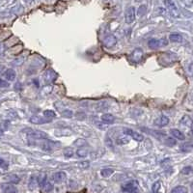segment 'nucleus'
<instances>
[{"mask_svg": "<svg viewBox=\"0 0 193 193\" xmlns=\"http://www.w3.org/2000/svg\"><path fill=\"white\" fill-rule=\"evenodd\" d=\"M45 81L48 84H51V83H54L56 81V79L58 77V75L56 74V71L52 69H47L45 72H44V75H43Z\"/></svg>", "mask_w": 193, "mask_h": 193, "instance_id": "nucleus-2", "label": "nucleus"}, {"mask_svg": "<svg viewBox=\"0 0 193 193\" xmlns=\"http://www.w3.org/2000/svg\"><path fill=\"white\" fill-rule=\"evenodd\" d=\"M89 165H90V162L89 161H81V162L78 163V166L80 168H83V169L88 168V167H89Z\"/></svg>", "mask_w": 193, "mask_h": 193, "instance_id": "nucleus-41", "label": "nucleus"}, {"mask_svg": "<svg viewBox=\"0 0 193 193\" xmlns=\"http://www.w3.org/2000/svg\"><path fill=\"white\" fill-rule=\"evenodd\" d=\"M39 184L38 182V179H36L35 177H31V179L29 181V184H28V187L31 190H33L37 187V186Z\"/></svg>", "mask_w": 193, "mask_h": 193, "instance_id": "nucleus-27", "label": "nucleus"}, {"mask_svg": "<svg viewBox=\"0 0 193 193\" xmlns=\"http://www.w3.org/2000/svg\"><path fill=\"white\" fill-rule=\"evenodd\" d=\"M193 149V143L191 142H186L181 145V151L182 152H190L191 150Z\"/></svg>", "mask_w": 193, "mask_h": 193, "instance_id": "nucleus-21", "label": "nucleus"}, {"mask_svg": "<svg viewBox=\"0 0 193 193\" xmlns=\"http://www.w3.org/2000/svg\"><path fill=\"white\" fill-rule=\"evenodd\" d=\"M47 182V177H46V174L45 173H41L38 178V182H39V186L40 187H43L44 184Z\"/></svg>", "mask_w": 193, "mask_h": 193, "instance_id": "nucleus-26", "label": "nucleus"}, {"mask_svg": "<svg viewBox=\"0 0 193 193\" xmlns=\"http://www.w3.org/2000/svg\"><path fill=\"white\" fill-rule=\"evenodd\" d=\"M171 193H188V189L183 186H178L171 190Z\"/></svg>", "mask_w": 193, "mask_h": 193, "instance_id": "nucleus-23", "label": "nucleus"}, {"mask_svg": "<svg viewBox=\"0 0 193 193\" xmlns=\"http://www.w3.org/2000/svg\"><path fill=\"white\" fill-rule=\"evenodd\" d=\"M42 189H43V191L45 192V193H49V192H51L52 190H53V184L50 182H46L44 186L42 187Z\"/></svg>", "mask_w": 193, "mask_h": 193, "instance_id": "nucleus-25", "label": "nucleus"}, {"mask_svg": "<svg viewBox=\"0 0 193 193\" xmlns=\"http://www.w3.org/2000/svg\"><path fill=\"white\" fill-rule=\"evenodd\" d=\"M181 1L186 5V6H187V7H190V6H192V4H193V0H181Z\"/></svg>", "mask_w": 193, "mask_h": 193, "instance_id": "nucleus-42", "label": "nucleus"}, {"mask_svg": "<svg viewBox=\"0 0 193 193\" xmlns=\"http://www.w3.org/2000/svg\"><path fill=\"white\" fill-rule=\"evenodd\" d=\"M143 55H144L143 50L141 49V48L137 47V48H135V49L133 50V52H132V54H131V59H132V61H133L134 63L138 64V63L142 60Z\"/></svg>", "mask_w": 193, "mask_h": 193, "instance_id": "nucleus-11", "label": "nucleus"}, {"mask_svg": "<svg viewBox=\"0 0 193 193\" xmlns=\"http://www.w3.org/2000/svg\"><path fill=\"white\" fill-rule=\"evenodd\" d=\"M115 120H116L115 116L110 113H105L101 116V121L105 124H113L115 122Z\"/></svg>", "mask_w": 193, "mask_h": 193, "instance_id": "nucleus-16", "label": "nucleus"}, {"mask_svg": "<svg viewBox=\"0 0 193 193\" xmlns=\"http://www.w3.org/2000/svg\"><path fill=\"white\" fill-rule=\"evenodd\" d=\"M26 132V134L28 135L29 138H33V139H45L47 137V135L45 132L41 131H36V130H30V128H27V130L24 131Z\"/></svg>", "mask_w": 193, "mask_h": 193, "instance_id": "nucleus-3", "label": "nucleus"}, {"mask_svg": "<svg viewBox=\"0 0 193 193\" xmlns=\"http://www.w3.org/2000/svg\"><path fill=\"white\" fill-rule=\"evenodd\" d=\"M10 86V83L6 81V80L0 78V88H8Z\"/></svg>", "mask_w": 193, "mask_h": 193, "instance_id": "nucleus-40", "label": "nucleus"}, {"mask_svg": "<svg viewBox=\"0 0 193 193\" xmlns=\"http://www.w3.org/2000/svg\"><path fill=\"white\" fill-rule=\"evenodd\" d=\"M44 117L47 118V119H49V120H52L53 118L56 117V113L51 110V109H48V110H45L44 111Z\"/></svg>", "mask_w": 193, "mask_h": 193, "instance_id": "nucleus-28", "label": "nucleus"}, {"mask_svg": "<svg viewBox=\"0 0 193 193\" xmlns=\"http://www.w3.org/2000/svg\"><path fill=\"white\" fill-rule=\"evenodd\" d=\"M159 41H160V45L161 46H164V45H168V41L166 39H161V40H159Z\"/></svg>", "mask_w": 193, "mask_h": 193, "instance_id": "nucleus-44", "label": "nucleus"}, {"mask_svg": "<svg viewBox=\"0 0 193 193\" xmlns=\"http://www.w3.org/2000/svg\"><path fill=\"white\" fill-rule=\"evenodd\" d=\"M190 134L193 136V128H192V130H191V131H190Z\"/></svg>", "mask_w": 193, "mask_h": 193, "instance_id": "nucleus-49", "label": "nucleus"}, {"mask_svg": "<svg viewBox=\"0 0 193 193\" xmlns=\"http://www.w3.org/2000/svg\"><path fill=\"white\" fill-rule=\"evenodd\" d=\"M180 124L183 127H191L193 126V120L190 118V116L188 115H183L182 118L180 121Z\"/></svg>", "mask_w": 193, "mask_h": 193, "instance_id": "nucleus-14", "label": "nucleus"}, {"mask_svg": "<svg viewBox=\"0 0 193 193\" xmlns=\"http://www.w3.org/2000/svg\"><path fill=\"white\" fill-rule=\"evenodd\" d=\"M163 3L173 18L178 19L180 17V12L178 10V8H177V6L175 5V3L172 0H163Z\"/></svg>", "mask_w": 193, "mask_h": 193, "instance_id": "nucleus-1", "label": "nucleus"}, {"mask_svg": "<svg viewBox=\"0 0 193 193\" xmlns=\"http://www.w3.org/2000/svg\"><path fill=\"white\" fill-rule=\"evenodd\" d=\"M155 124L157 127H165L169 124V118L162 115V116H160V117H158L155 120Z\"/></svg>", "mask_w": 193, "mask_h": 193, "instance_id": "nucleus-13", "label": "nucleus"}, {"mask_svg": "<svg viewBox=\"0 0 193 193\" xmlns=\"http://www.w3.org/2000/svg\"><path fill=\"white\" fill-rule=\"evenodd\" d=\"M128 142H130V139H128L127 137H125V136H123V137H119V138H117V144H119V145L127 144Z\"/></svg>", "mask_w": 193, "mask_h": 193, "instance_id": "nucleus-36", "label": "nucleus"}, {"mask_svg": "<svg viewBox=\"0 0 193 193\" xmlns=\"http://www.w3.org/2000/svg\"><path fill=\"white\" fill-rule=\"evenodd\" d=\"M122 189H123V191L127 192V193H134L138 189L137 182H128L122 187Z\"/></svg>", "mask_w": 193, "mask_h": 193, "instance_id": "nucleus-8", "label": "nucleus"}, {"mask_svg": "<svg viewBox=\"0 0 193 193\" xmlns=\"http://www.w3.org/2000/svg\"><path fill=\"white\" fill-rule=\"evenodd\" d=\"M116 44H117V38L112 34L105 36L103 39V45L106 48H112L116 45Z\"/></svg>", "mask_w": 193, "mask_h": 193, "instance_id": "nucleus-6", "label": "nucleus"}, {"mask_svg": "<svg viewBox=\"0 0 193 193\" xmlns=\"http://www.w3.org/2000/svg\"><path fill=\"white\" fill-rule=\"evenodd\" d=\"M188 75L190 76H193V61L189 64V66H188Z\"/></svg>", "mask_w": 193, "mask_h": 193, "instance_id": "nucleus-43", "label": "nucleus"}, {"mask_svg": "<svg viewBox=\"0 0 193 193\" xmlns=\"http://www.w3.org/2000/svg\"><path fill=\"white\" fill-rule=\"evenodd\" d=\"M193 172V168L191 166H186L182 169V175H189Z\"/></svg>", "mask_w": 193, "mask_h": 193, "instance_id": "nucleus-35", "label": "nucleus"}, {"mask_svg": "<svg viewBox=\"0 0 193 193\" xmlns=\"http://www.w3.org/2000/svg\"><path fill=\"white\" fill-rule=\"evenodd\" d=\"M147 12V6L146 5H141L139 7V9L137 11V15H139V17H143V15L146 14Z\"/></svg>", "mask_w": 193, "mask_h": 193, "instance_id": "nucleus-34", "label": "nucleus"}, {"mask_svg": "<svg viewBox=\"0 0 193 193\" xmlns=\"http://www.w3.org/2000/svg\"><path fill=\"white\" fill-rule=\"evenodd\" d=\"M25 1H26L27 3H31V2H33L34 0H25Z\"/></svg>", "mask_w": 193, "mask_h": 193, "instance_id": "nucleus-47", "label": "nucleus"}, {"mask_svg": "<svg viewBox=\"0 0 193 193\" xmlns=\"http://www.w3.org/2000/svg\"><path fill=\"white\" fill-rule=\"evenodd\" d=\"M0 167H7V163L4 161V160L2 158H0Z\"/></svg>", "mask_w": 193, "mask_h": 193, "instance_id": "nucleus-45", "label": "nucleus"}, {"mask_svg": "<svg viewBox=\"0 0 193 193\" xmlns=\"http://www.w3.org/2000/svg\"><path fill=\"white\" fill-rule=\"evenodd\" d=\"M113 173H114V170L111 168H104L101 171V175L103 177V178H108V177H110Z\"/></svg>", "mask_w": 193, "mask_h": 193, "instance_id": "nucleus-24", "label": "nucleus"}, {"mask_svg": "<svg viewBox=\"0 0 193 193\" xmlns=\"http://www.w3.org/2000/svg\"><path fill=\"white\" fill-rule=\"evenodd\" d=\"M52 86L51 85H48V86H45L44 88H43V93L45 94V95H49L51 92H52Z\"/></svg>", "mask_w": 193, "mask_h": 193, "instance_id": "nucleus-38", "label": "nucleus"}, {"mask_svg": "<svg viewBox=\"0 0 193 193\" xmlns=\"http://www.w3.org/2000/svg\"><path fill=\"white\" fill-rule=\"evenodd\" d=\"M4 179L6 181H8V182H10V183H19L20 182V178L19 176L17 175H15V174H10V175H7L4 177Z\"/></svg>", "mask_w": 193, "mask_h": 193, "instance_id": "nucleus-17", "label": "nucleus"}, {"mask_svg": "<svg viewBox=\"0 0 193 193\" xmlns=\"http://www.w3.org/2000/svg\"><path fill=\"white\" fill-rule=\"evenodd\" d=\"M59 132H62L59 136H63V135H71V130H68V128H60V130H56L55 131V133H59Z\"/></svg>", "mask_w": 193, "mask_h": 193, "instance_id": "nucleus-33", "label": "nucleus"}, {"mask_svg": "<svg viewBox=\"0 0 193 193\" xmlns=\"http://www.w3.org/2000/svg\"><path fill=\"white\" fill-rule=\"evenodd\" d=\"M165 145L168 147H174L175 145L177 144V141L175 138H172V137H167L166 140H165Z\"/></svg>", "mask_w": 193, "mask_h": 193, "instance_id": "nucleus-30", "label": "nucleus"}, {"mask_svg": "<svg viewBox=\"0 0 193 193\" xmlns=\"http://www.w3.org/2000/svg\"><path fill=\"white\" fill-rule=\"evenodd\" d=\"M61 114H62L63 117H65V118H71L72 117V111L69 110V109H66V110L62 111Z\"/></svg>", "mask_w": 193, "mask_h": 193, "instance_id": "nucleus-37", "label": "nucleus"}, {"mask_svg": "<svg viewBox=\"0 0 193 193\" xmlns=\"http://www.w3.org/2000/svg\"><path fill=\"white\" fill-rule=\"evenodd\" d=\"M157 193H159V192H157Z\"/></svg>", "mask_w": 193, "mask_h": 193, "instance_id": "nucleus-50", "label": "nucleus"}, {"mask_svg": "<svg viewBox=\"0 0 193 193\" xmlns=\"http://www.w3.org/2000/svg\"><path fill=\"white\" fill-rule=\"evenodd\" d=\"M39 147L41 148L42 151L44 152H51L52 151V145H51V141H48V140H45V141H41L39 143Z\"/></svg>", "mask_w": 193, "mask_h": 193, "instance_id": "nucleus-12", "label": "nucleus"}, {"mask_svg": "<svg viewBox=\"0 0 193 193\" xmlns=\"http://www.w3.org/2000/svg\"><path fill=\"white\" fill-rule=\"evenodd\" d=\"M15 76H17V74H15V71L13 69H8L4 72V77L7 80H9V81H14L15 79Z\"/></svg>", "mask_w": 193, "mask_h": 193, "instance_id": "nucleus-15", "label": "nucleus"}, {"mask_svg": "<svg viewBox=\"0 0 193 193\" xmlns=\"http://www.w3.org/2000/svg\"><path fill=\"white\" fill-rule=\"evenodd\" d=\"M52 180L56 183H62L67 180V174L63 171L56 172L52 175Z\"/></svg>", "mask_w": 193, "mask_h": 193, "instance_id": "nucleus-10", "label": "nucleus"}, {"mask_svg": "<svg viewBox=\"0 0 193 193\" xmlns=\"http://www.w3.org/2000/svg\"><path fill=\"white\" fill-rule=\"evenodd\" d=\"M107 107H108V105H107V103L105 101H101V102H99L98 104H96V109H98V111H103V110H105Z\"/></svg>", "mask_w": 193, "mask_h": 193, "instance_id": "nucleus-32", "label": "nucleus"}, {"mask_svg": "<svg viewBox=\"0 0 193 193\" xmlns=\"http://www.w3.org/2000/svg\"><path fill=\"white\" fill-rule=\"evenodd\" d=\"M0 192L1 193H18V188L13 183L4 182L0 184Z\"/></svg>", "mask_w": 193, "mask_h": 193, "instance_id": "nucleus-5", "label": "nucleus"}, {"mask_svg": "<svg viewBox=\"0 0 193 193\" xmlns=\"http://www.w3.org/2000/svg\"><path fill=\"white\" fill-rule=\"evenodd\" d=\"M135 15L136 11L134 7H128L125 12V21L127 24H131L135 20Z\"/></svg>", "mask_w": 193, "mask_h": 193, "instance_id": "nucleus-4", "label": "nucleus"}, {"mask_svg": "<svg viewBox=\"0 0 193 193\" xmlns=\"http://www.w3.org/2000/svg\"><path fill=\"white\" fill-rule=\"evenodd\" d=\"M190 187H191V192L193 193V182L191 183V186H190Z\"/></svg>", "mask_w": 193, "mask_h": 193, "instance_id": "nucleus-48", "label": "nucleus"}, {"mask_svg": "<svg viewBox=\"0 0 193 193\" xmlns=\"http://www.w3.org/2000/svg\"><path fill=\"white\" fill-rule=\"evenodd\" d=\"M88 154H89V151H88V149H85V148H79L77 151H76V156L80 158H83V157H86L88 156Z\"/></svg>", "mask_w": 193, "mask_h": 193, "instance_id": "nucleus-22", "label": "nucleus"}, {"mask_svg": "<svg viewBox=\"0 0 193 193\" xmlns=\"http://www.w3.org/2000/svg\"><path fill=\"white\" fill-rule=\"evenodd\" d=\"M74 154H75V152L71 148H65L64 149V156H65L66 157L70 158V157H71L72 156H74Z\"/></svg>", "mask_w": 193, "mask_h": 193, "instance_id": "nucleus-31", "label": "nucleus"}, {"mask_svg": "<svg viewBox=\"0 0 193 193\" xmlns=\"http://www.w3.org/2000/svg\"><path fill=\"white\" fill-rule=\"evenodd\" d=\"M3 70H5V67L4 66H0V72H1Z\"/></svg>", "mask_w": 193, "mask_h": 193, "instance_id": "nucleus-46", "label": "nucleus"}, {"mask_svg": "<svg viewBox=\"0 0 193 193\" xmlns=\"http://www.w3.org/2000/svg\"><path fill=\"white\" fill-rule=\"evenodd\" d=\"M87 145V142L85 139H82V138H79V139H76L75 141V146L78 147V148H82L84 146H86Z\"/></svg>", "mask_w": 193, "mask_h": 193, "instance_id": "nucleus-29", "label": "nucleus"}, {"mask_svg": "<svg viewBox=\"0 0 193 193\" xmlns=\"http://www.w3.org/2000/svg\"><path fill=\"white\" fill-rule=\"evenodd\" d=\"M160 188V182H155L154 184H152V190L154 193H157L158 189Z\"/></svg>", "mask_w": 193, "mask_h": 193, "instance_id": "nucleus-39", "label": "nucleus"}, {"mask_svg": "<svg viewBox=\"0 0 193 193\" xmlns=\"http://www.w3.org/2000/svg\"><path fill=\"white\" fill-rule=\"evenodd\" d=\"M124 131H125L126 134L130 135L132 139H134L135 141H137V142H142V141L144 140V136H143V134H141V133H139V132H137V131H134L131 130V128H125Z\"/></svg>", "mask_w": 193, "mask_h": 193, "instance_id": "nucleus-7", "label": "nucleus"}, {"mask_svg": "<svg viewBox=\"0 0 193 193\" xmlns=\"http://www.w3.org/2000/svg\"><path fill=\"white\" fill-rule=\"evenodd\" d=\"M148 45L151 49H157V48L160 47V41L157 39H151L150 41L148 42Z\"/></svg>", "mask_w": 193, "mask_h": 193, "instance_id": "nucleus-19", "label": "nucleus"}, {"mask_svg": "<svg viewBox=\"0 0 193 193\" xmlns=\"http://www.w3.org/2000/svg\"><path fill=\"white\" fill-rule=\"evenodd\" d=\"M169 40L173 43H181L182 42V36L178 33H172L169 35Z\"/></svg>", "mask_w": 193, "mask_h": 193, "instance_id": "nucleus-20", "label": "nucleus"}, {"mask_svg": "<svg viewBox=\"0 0 193 193\" xmlns=\"http://www.w3.org/2000/svg\"><path fill=\"white\" fill-rule=\"evenodd\" d=\"M170 133L172 134V136H174L176 139H179V140H184V139H186V136H184V134L181 131L177 130V128H173V130H171Z\"/></svg>", "mask_w": 193, "mask_h": 193, "instance_id": "nucleus-18", "label": "nucleus"}, {"mask_svg": "<svg viewBox=\"0 0 193 193\" xmlns=\"http://www.w3.org/2000/svg\"><path fill=\"white\" fill-rule=\"evenodd\" d=\"M29 122L31 124H34V125H43V124H45V123L51 122V120L47 119L45 117H41V116H38V115H34V116H32L29 119Z\"/></svg>", "mask_w": 193, "mask_h": 193, "instance_id": "nucleus-9", "label": "nucleus"}]
</instances>
